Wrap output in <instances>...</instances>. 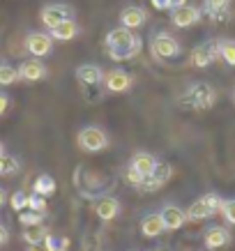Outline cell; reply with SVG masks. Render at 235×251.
I'll list each match as a JSON object with an SVG mask.
<instances>
[{"label":"cell","mask_w":235,"mask_h":251,"mask_svg":"<svg viewBox=\"0 0 235 251\" xmlns=\"http://www.w3.org/2000/svg\"><path fill=\"white\" fill-rule=\"evenodd\" d=\"M125 180H127V184H131V187H138L145 177L141 173H136L134 168H127V171H125Z\"/></svg>","instance_id":"cell-32"},{"label":"cell","mask_w":235,"mask_h":251,"mask_svg":"<svg viewBox=\"0 0 235 251\" xmlns=\"http://www.w3.org/2000/svg\"><path fill=\"white\" fill-rule=\"evenodd\" d=\"M95 214L102 221H113L120 214V201L113 196H102L95 201Z\"/></svg>","instance_id":"cell-14"},{"label":"cell","mask_w":235,"mask_h":251,"mask_svg":"<svg viewBox=\"0 0 235 251\" xmlns=\"http://www.w3.org/2000/svg\"><path fill=\"white\" fill-rule=\"evenodd\" d=\"M26 51L32 58H46L53 51V37L49 32H30L26 37Z\"/></svg>","instance_id":"cell-7"},{"label":"cell","mask_w":235,"mask_h":251,"mask_svg":"<svg viewBox=\"0 0 235 251\" xmlns=\"http://www.w3.org/2000/svg\"><path fill=\"white\" fill-rule=\"evenodd\" d=\"M219 58L235 67V39H219Z\"/></svg>","instance_id":"cell-22"},{"label":"cell","mask_w":235,"mask_h":251,"mask_svg":"<svg viewBox=\"0 0 235 251\" xmlns=\"http://www.w3.org/2000/svg\"><path fill=\"white\" fill-rule=\"evenodd\" d=\"M221 196L219 194H205V196H201L198 201H194L189 205V210H187V221H203V219H210V217H214V214L219 212L221 207Z\"/></svg>","instance_id":"cell-2"},{"label":"cell","mask_w":235,"mask_h":251,"mask_svg":"<svg viewBox=\"0 0 235 251\" xmlns=\"http://www.w3.org/2000/svg\"><path fill=\"white\" fill-rule=\"evenodd\" d=\"M49 235V228L44 224H35V226H23V242L26 244H42Z\"/></svg>","instance_id":"cell-20"},{"label":"cell","mask_w":235,"mask_h":251,"mask_svg":"<svg viewBox=\"0 0 235 251\" xmlns=\"http://www.w3.org/2000/svg\"><path fill=\"white\" fill-rule=\"evenodd\" d=\"M26 251H46V249L42 247V244H28V249Z\"/></svg>","instance_id":"cell-36"},{"label":"cell","mask_w":235,"mask_h":251,"mask_svg":"<svg viewBox=\"0 0 235 251\" xmlns=\"http://www.w3.org/2000/svg\"><path fill=\"white\" fill-rule=\"evenodd\" d=\"M5 201H7V194H5V189H0V207L5 205Z\"/></svg>","instance_id":"cell-37"},{"label":"cell","mask_w":235,"mask_h":251,"mask_svg":"<svg viewBox=\"0 0 235 251\" xmlns=\"http://www.w3.org/2000/svg\"><path fill=\"white\" fill-rule=\"evenodd\" d=\"M76 141H78V148H81L83 152H90V154L102 152V150L108 148V134L102 129V127H95V125L83 127V129L78 131Z\"/></svg>","instance_id":"cell-3"},{"label":"cell","mask_w":235,"mask_h":251,"mask_svg":"<svg viewBox=\"0 0 235 251\" xmlns=\"http://www.w3.org/2000/svg\"><path fill=\"white\" fill-rule=\"evenodd\" d=\"M9 108V97L5 95V92H0V115H5Z\"/></svg>","instance_id":"cell-34"},{"label":"cell","mask_w":235,"mask_h":251,"mask_svg":"<svg viewBox=\"0 0 235 251\" xmlns=\"http://www.w3.org/2000/svg\"><path fill=\"white\" fill-rule=\"evenodd\" d=\"M32 189H35V194H39V196H51L55 191V180L51 177V175H39L37 180H35V184H32Z\"/></svg>","instance_id":"cell-21"},{"label":"cell","mask_w":235,"mask_h":251,"mask_svg":"<svg viewBox=\"0 0 235 251\" xmlns=\"http://www.w3.org/2000/svg\"><path fill=\"white\" fill-rule=\"evenodd\" d=\"M161 221H164V226H166V230H180L184 224H187V214H184V210L178 205H173V203H168V205L161 207Z\"/></svg>","instance_id":"cell-13"},{"label":"cell","mask_w":235,"mask_h":251,"mask_svg":"<svg viewBox=\"0 0 235 251\" xmlns=\"http://www.w3.org/2000/svg\"><path fill=\"white\" fill-rule=\"evenodd\" d=\"M42 247H44L46 251H67L69 249V240L67 237H53L51 233H49L46 240L42 242Z\"/></svg>","instance_id":"cell-23"},{"label":"cell","mask_w":235,"mask_h":251,"mask_svg":"<svg viewBox=\"0 0 235 251\" xmlns=\"http://www.w3.org/2000/svg\"><path fill=\"white\" fill-rule=\"evenodd\" d=\"M233 99H235V92H233Z\"/></svg>","instance_id":"cell-40"},{"label":"cell","mask_w":235,"mask_h":251,"mask_svg":"<svg viewBox=\"0 0 235 251\" xmlns=\"http://www.w3.org/2000/svg\"><path fill=\"white\" fill-rule=\"evenodd\" d=\"M171 175H173L171 164H166V161H157V166H155V171H152V177L159 180L161 184H166L168 180H171Z\"/></svg>","instance_id":"cell-26"},{"label":"cell","mask_w":235,"mask_h":251,"mask_svg":"<svg viewBox=\"0 0 235 251\" xmlns=\"http://www.w3.org/2000/svg\"><path fill=\"white\" fill-rule=\"evenodd\" d=\"M19 81V69L7 65V62H2L0 65V85H12Z\"/></svg>","instance_id":"cell-24"},{"label":"cell","mask_w":235,"mask_h":251,"mask_svg":"<svg viewBox=\"0 0 235 251\" xmlns=\"http://www.w3.org/2000/svg\"><path fill=\"white\" fill-rule=\"evenodd\" d=\"M72 7L69 5H65V2H51V5H44L42 7V12H39V21L44 23V28H55L60 21H65V19H72Z\"/></svg>","instance_id":"cell-6"},{"label":"cell","mask_w":235,"mask_h":251,"mask_svg":"<svg viewBox=\"0 0 235 251\" xmlns=\"http://www.w3.org/2000/svg\"><path fill=\"white\" fill-rule=\"evenodd\" d=\"M49 35H51L55 42H69V39H74L76 35H78V25H76L74 19H65V21H60L55 28H51Z\"/></svg>","instance_id":"cell-18"},{"label":"cell","mask_w":235,"mask_h":251,"mask_svg":"<svg viewBox=\"0 0 235 251\" xmlns=\"http://www.w3.org/2000/svg\"><path fill=\"white\" fill-rule=\"evenodd\" d=\"M219 212L221 217L231 224V226H235V198H231V201H224L219 207Z\"/></svg>","instance_id":"cell-29"},{"label":"cell","mask_w":235,"mask_h":251,"mask_svg":"<svg viewBox=\"0 0 235 251\" xmlns=\"http://www.w3.org/2000/svg\"><path fill=\"white\" fill-rule=\"evenodd\" d=\"M164 230H166V226H164L159 212L148 214V217H143V221H141V233H143V237H159Z\"/></svg>","instance_id":"cell-19"},{"label":"cell","mask_w":235,"mask_h":251,"mask_svg":"<svg viewBox=\"0 0 235 251\" xmlns=\"http://www.w3.org/2000/svg\"><path fill=\"white\" fill-rule=\"evenodd\" d=\"M201 16H203V12L194 5H180V7H173V12H171V23L175 28H191L201 21Z\"/></svg>","instance_id":"cell-9"},{"label":"cell","mask_w":235,"mask_h":251,"mask_svg":"<svg viewBox=\"0 0 235 251\" xmlns=\"http://www.w3.org/2000/svg\"><path fill=\"white\" fill-rule=\"evenodd\" d=\"M9 205H12V210H16V212H23V210L28 207V194L14 191V194L9 196Z\"/></svg>","instance_id":"cell-28"},{"label":"cell","mask_w":235,"mask_h":251,"mask_svg":"<svg viewBox=\"0 0 235 251\" xmlns=\"http://www.w3.org/2000/svg\"><path fill=\"white\" fill-rule=\"evenodd\" d=\"M150 51L157 60H171V58H178V55L182 53L180 42H178L173 35H168V32H157V35H152Z\"/></svg>","instance_id":"cell-4"},{"label":"cell","mask_w":235,"mask_h":251,"mask_svg":"<svg viewBox=\"0 0 235 251\" xmlns=\"http://www.w3.org/2000/svg\"><path fill=\"white\" fill-rule=\"evenodd\" d=\"M228 5H231V0H205V9H208L212 16L221 14V12H226Z\"/></svg>","instance_id":"cell-30"},{"label":"cell","mask_w":235,"mask_h":251,"mask_svg":"<svg viewBox=\"0 0 235 251\" xmlns=\"http://www.w3.org/2000/svg\"><path fill=\"white\" fill-rule=\"evenodd\" d=\"M7 242H9V230L5 228L2 224H0V247H5Z\"/></svg>","instance_id":"cell-35"},{"label":"cell","mask_w":235,"mask_h":251,"mask_svg":"<svg viewBox=\"0 0 235 251\" xmlns=\"http://www.w3.org/2000/svg\"><path fill=\"white\" fill-rule=\"evenodd\" d=\"M155 166H157V159H155L150 152H136L134 157H131V161H129V168H134V171L141 173L143 177L152 175Z\"/></svg>","instance_id":"cell-17"},{"label":"cell","mask_w":235,"mask_h":251,"mask_svg":"<svg viewBox=\"0 0 235 251\" xmlns=\"http://www.w3.org/2000/svg\"><path fill=\"white\" fill-rule=\"evenodd\" d=\"M2 152H5V145H2V143H0V154H2Z\"/></svg>","instance_id":"cell-38"},{"label":"cell","mask_w":235,"mask_h":251,"mask_svg":"<svg viewBox=\"0 0 235 251\" xmlns=\"http://www.w3.org/2000/svg\"><path fill=\"white\" fill-rule=\"evenodd\" d=\"M145 19H148V14H145L143 7H136V5H129V7H125L120 12V25L122 28H129V30H136V28H141L145 23Z\"/></svg>","instance_id":"cell-15"},{"label":"cell","mask_w":235,"mask_h":251,"mask_svg":"<svg viewBox=\"0 0 235 251\" xmlns=\"http://www.w3.org/2000/svg\"><path fill=\"white\" fill-rule=\"evenodd\" d=\"M231 240H233V235H231V230L224 228V226H210V228L205 230V235H203V244L210 251L224 249V247L231 244Z\"/></svg>","instance_id":"cell-11"},{"label":"cell","mask_w":235,"mask_h":251,"mask_svg":"<svg viewBox=\"0 0 235 251\" xmlns=\"http://www.w3.org/2000/svg\"><path fill=\"white\" fill-rule=\"evenodd\" d=\"M104 85H106L108 92L120 95V92H127L131 88V76L125 69H111L108 74H104Z\"/></svg>","instance_id":"cell-12"},{"label":"cell","mask_w":235,"mask_h":251,"mask_svg":"<svg viewBox=\"0 0 235 251\" xmlns=\"http://www.w3.org/2000/svg\"><path fill=\"white\" fill-rule=\"evenodd\" d=\"M19 221H21V226H35V224L44 221V214L35 212V210H23V212H19Z\"/></svg>","instance_id":"cell-27"},{"label":"cell","mask_w":235,"mask_h":251,"mask_svg":"<svg viewBox=\"0 0 235 251\" xmlns=\"http://www.w3.org/2000/svg\"><path fill=\"white\" fill-rule=\"evenodd\" d=\"M214 99H217V92H214L212 85H208V83H194L189 90H187V95H184V101H187L191 108H196V111L212 108Z\"/></svg>","instance_id":"cell-5"},{"label":"cell","mask_w":235,"mask_h":251,"mask_svg":"<svg viewBox=\"0 0 235 251\" xmlns=\"http://www.w3.org/2000/svg\"><path fill=\"white\" fill-rule=\"evenodd\" d=\"M155 9H173V0H150Z\"/></svg>","instance_id":"cell-33"},{"label":"cell","mask_w":235,"mask_h":251,"mask_svg":"<svg viewBox=\"0 0 235 251\" xmlns=\"http://www.w3.org/2000/svg\"><path fill=\"white\" fill-rule=\"evenodd\" d=\"M152 251H161V249H152Z\"/></svg>","instance_id":"cell-39"},{"label":"cell","mask_w":235,"mask_h":251,"mask_svg":"<svg viewBox=\"0 0 235 251\" xmlns=\"http://www.w3.org/2000/svg\"><path fill=\"white\" fill-rule=\"evenodd\" d=\"M26 210H35V212H46V198L39 196V194H30L28 196V207Z\"/></svg>","instance_id":"cell-31"},{"label":"cell","mask_w":235,"mask_h":251,"mask_svg":"<svg viewBox=\"0 0 235 251\" xmlns=\"http://www.w3.org/2000/svg\"><path fill=\"white\" fill-rule=\"evenodd\" d=\"M49 76V69L39 58H30V60H23L19 65V78L28 81V83H37V81H44Z\"/></svg>","instance_id":"cell-10"},{"label":"cell","mask_w":235,"mask_h":251,"mask_svg":"<svg viewBox=\"0 0 235 251\" xmlns=\"http://www.w3.org/2000/svg\"><path fill=\"white\" fill-rule=\"evenodd\" d=\"M219 58V42H203L201 46H196L194 51H191V65L194 67H210L214 60Z\"/></svg>","instance_id":"cell-8"},{"label":"cell","mask_w":235,"mask_h":251,"mask_svg":"<svg viewBox=\"0 0 235 251\" xmlns=\"http://www.w3.org/2000/svg\"><path fill=\"white\" fill-rule=\"evenodd\" d=\"M76 78L83 85H99V83H104V72L97 65L85 62V65H81V67L76 69Z\"/></svg>","instance_id":"cell-16"},{"label":"cell","mask_w":235,"mask_h":251,"mask_svg":"<svg viewBox=\"0 0 235 251\" xmlns=\"http://www.w3.org/2000/svg\"><path fill=\"white\" fill-rule=\"evenodd\" d=\"M104 44H106V51L113 60H129V58L141 53V46H143L141 44V37H136L134 30L122 28V25L108 32Z\"/></svg>","instance_id":"cell-1"},{"label":"cell","mask_w":235,"mask_h":251,"mask_svg":"<svg viewBox=\"0 0 235 251\" xmlns=\"http://www.w3.org/2000/svg\"><path fill=\"white\" fill-rule=\"evenodd\" d=\"M19 159L16 157H9V154H0V175H12V173H16L19 171Z\"/></svg>","instance_id":"cell-25"}]
</instances>
